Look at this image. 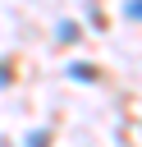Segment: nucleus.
Here are the masks:
<instances>
[{
	"label": "nucleus",
	"mask_w": 142,
	"mask_h": 147,
	"mask_svg": "<svg viewBox=\"0 0 142 147\" xmlns=\"http://www.w3.org/2000/svg\"><path fill=\"white\" fill-rule=\"evenodd\" d=\"M60 41H78V28L73 23H60Z\"/></svg>",
	"instance_id": "obj_1"
},
{
	"label": "nucleus",
	"mask_w": 142,
	"mask_h": 147,
	"mask_svg": "<svg viewBox=\"0 0 142 147\" xmlns=\"http://www.w3.org/2000/svg\"><path fill=\"white\" fill-rule=\"evenodd\" d=\"M124 9H128V18H142V0H128Z\"/></svg>",
	"instance_id": "obj_2"
}]
</instances>
